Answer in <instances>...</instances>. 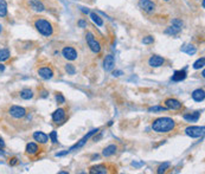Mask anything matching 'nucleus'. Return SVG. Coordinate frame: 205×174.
Returning <instances> with one entry per match:
<instances>
[{"label": "nucleus", "instance_id": "obj_1", "mask_svg": "<svg viewBox=\"0 0 205 174\" xmlns=\"http://www.w3.org/2000/svg\"><path fill=\"white\" fill-rule=\"evenodd\" d=\"M176 128V122L171 117H159L152 123V129L155 133H170Z\"/></svg>", "mask_w": 205, "mask_h": 174}, {"label": "nucleus", "instance_id": "obj_2", "mask_svg": "<svg viewBox=\"0 0 205 174\" xmlns=\"http://www.w3.org/2000/svg\"><path fill=\"white\" fill-rule=\"evenodd\" d=\"M34 27L40 34H43L45 37H50L54 33V26L51 24V21L43 19V18H38L34 21Z\"/></svg>", "mask_w": 205, "mask_h": 174}, {"label": "nucleus", "instance_id": "obj_3", "mask_svg": "<svg viewBox=\"0 0 205 174\" xmlns=\"http://www.w3.org/2000/svg\"><path fill=\"white\" fill-rule=\"evenodd\" d=\"M86 40L88 43V46L90 48V50H92V52L94 53L101 52V44H100V42L95 38V36L92 34V32H87Z\"/></svg>", "mask_w": 205, "mask_h": 174}, {"label": "nucleus", "instance_id": "obj_4", "mask_svg": "<svg viewBox=\"0 0 205 174\" xmlns=\"http://www.w3.org/2000/svg\"><path fill=\"white\" fill-rule=\"evenodd\" d=\"M8 114L13 119H23L26 116V109L19 106H11L8 108Z\"/></svg>", "mask_w": 205, "mask_h": 174}, {"label": "nucleus", "instance_id": "obj_5", "mask_svg": "<svg viewBox=\"0 0 205 174\" xmlns=\"http://www.w3.org/2000/svg\"><path fill=\"white\" fill-rule=\"evenodd\" d=\"M186 135L190 137H200L204 134V127L202 126H190L185 129Z\"/></svg>", "mask_w": 205, "mask_h": 174}, {"label": "nucleus", "instance_id": "obj_6", "mask_svg": "<svg viewBox=\"0 0 205 174\" xmlns=\"http://www.w3.org/2000/svg\"><path fill=\"white\" fill-rule=\"evenodd\" d=\"M98 132H100V129H98V128H96V129H92V132H89V133H88V134H87L86 136L83 137V139H81V140H80L78 142L76 143L75 146H72V147H71L70 149L68 150V153H69V152H72V150H75V149H78V148L83 147V146L86 145L87 141H88V140H89V139H90V137H92V135H94V134H96V133H98Z\"/></svg>", "mask_w": 205, "mask_h": 174}, {"label": "nucleus", "instance_id": "obj_7", "mask_svg": "<svg viewBox=\"0 0 205 174\" xmlns=\"http://www.w3.org/2000/svg\"><path fill=\"white\" fill-rule=\"evenodd\" d=\"M139 7L146 13H153L155 11V4L152 0H139Z\"/></svg>", "mask_w": 205, "mask_h": 174}, {"label": "nucleus", "instance_id": "obj_8", "mask_svg": "<svg viewBox=\"0 0 205 174\" xmlns=\"http://www.w3.org/2000/svg\"><path fill=\"white\" fill-rule=\"evenodd\" d=\"M62 55L68 61H75V59H77V51L74 48H71V46H65L62 50Z\"/></svg>", "mask_w": 205, "mask_h": 174}, {"label": "nucleus", "instance_id": "obj_9", "mask_svg": "<svg viewBox=\"0 0 205 174\" xmlns=\"http://www.w3.org/2000/svg\"><path fill=\"white\" fill-rule=\"evenodd\" d=\"M165 104H166V108L171 109V110H179V109L183 108V103L180 101L176 100V98H166Z\"/></svg>", "mask_w": 205, "mask_h": 174}, {"label": "nucleus", "instance_id": "obj_10", "mask_svg": "<svg viewBox=\"0 0 205 174\" xmlns=\"http://www.w3.org/2000/svg\"><path fill=\"white\" fill-rule=\"evenodd\" d=\"M65 117H66V113L63 108H58L57 110H55L52 113V120L56 123H62L65 120Z\"/></svg>", "mask_w": 205, "mask_h": 174}, {"label": "nucleus", "instance_id": "obj_11", "mask_svg": "<svg viewBox=\"0 0 205 174\" xmlns=\"http://www.w3.org/2000/svg\"><path fill=\"white\" fill-rule=\"evenodd\" d=\"M108 166L104 164H101V165H96V166H92L90 167L89 169V173L90 174H106L108 173Z\"/></svg>", "mask_w": 205, "mask_h": 174}, {"label": "nucleus", "instance_id": "obj_12", "mask_svg": "<svg viewBox=\"0 0 205 174\" xmlns=\"http://www.w3.org/2000/svg\"><path fill=\"white\" fill-rule=\"evenodd\" d=\"M115 66V59H114L113 55H107L104 59H103V68L106 71H110L113 70V68Z\"/></svg>", "mask_w": 205, "mask_h": 174}, {"label": "nucleus", "instance_id": "obj_13", "mask_svg": "<svg viewBox=\"0 0 205 174\" xmlns=\"http://www.w3.org/2000/svg\"><path fill=\"white\" fill-rule=\"evenodd\" d=\"M38 75L43 79H50L52 78V76H54V71L49 66H43V68L38 69Z\"/></svg>", "mask_w": 205, "mask_h": 174}, {"label": "nucleus", "instance_id": "obj_14", "mask_svg": "<svg viewBox=\"0 0 205 174\" xmlns=\"http://www.w3.org/2000/svg\"><path fill=\"white\" fill-rule=\"evenodd\" d=\"M148 63L151 65L152 68H159V66H162L164 63H165V59L160 56H157V55H154V56H152L150 58V61H148Z\"/></svg>", "mask_w": 205, "mask_h": 174}, {"label": "nucleus", "instance_id": "obj_15", "mask_svg": "<svg viewBox=\"0 0 205 174\" xmlns=\"http://www.w3.org/2000/svg\"><path fill=\"white\" fill-rule=\"evenodd\" d=\"M25 152L29 156H33V155H37L38 152H39V146L37 143L34 142H30L26 145V148H25Z\"/></svg>", "mask_w": 205, "mask_h": 174}, {"label": "nucleus", "instance_id": "obj_16", "mask_svg": "<svg viewBox=\"0 0 205 174\" xmlns=\"http://www.w3.org/2000/svg\"><path fill=\"white\" fill-rule=\"evenodd\" d=\"M33 139H34V141H37L39 145H45V143L48 142L49 136L43 132H34L33 133Z\"/></svg>", "mask_w": 205, "mask_h": 174}, {"label": "nucleus", "instance_id": "obj_17", "mask_svg": "<svg viewBox=\"0 0 205 174\" xmlns=\"http://www.w3.org/2000/svg\"><path fill=\"white\" fill-rule=\"evenodd\" d=\"M29 5L33 11H37V12H43L45 10V6L40 0H30Z\"/></svg>", "mask_w": 205, "mask_h": 174}, {"label": "nucleus", "instance_id": "obj_18", "mask_svg": "<svg viewBox=\"0 0 205 174\" xmlns=\"http://www.w3.org/2000/svg\"><path fill=\"white\" fill-rule=\"evenodd\" d=\"M184 120L187 122H197L200 117V111H194V113H190V114H184Z\"/></svg>", "mask_w": 205, "mask_h": 174}, {"label": "nucleus", "instance_id": "obj_19", "mask_svg": "<svg viewBox=\"0 0 205 174\" xmlns=\"http://www.w3.org/2000/svg\"><path fill=\"white\" fill-rule=\"evenodd\" d=\"M192 98L196 102H203L205 98V91L203 89H196L192 92Z\"/></svg>", "mask_w": 205, "mask_h": 174}, {"label": "nucleus", "instance_id": "obj_20", "mask_svg": "<svg viewBox=\"0 0 205 174\" xmlns=\"http://www.w3.org/2000/svg\"><path fill=\"white\" fill-rule=\"evenodd\" d=\"M116 150H118V147L115 145H109V146H107V147L103 149L102 155L106 156V158H109V156H112V155H114V154L116 153Z\"/></svg>", "mask_w": 205, "mask_h": 174}, {"label": "nucleus", "instance_id": "obj_21", "mask_svg": "<svg viewBox=\"0 0 205 174\" xmlns=\"http://www.w3.org/2000/svg\"><path fill=\"white\" fill-rule=\"evenodd\" d=\"M185 78H186V71L185 70H178L172 76V81H174V82H181Z\"/></svg>", "mask_w": 205, "mask_h": 174}, {"label": "nucleus", "instance_id": "obj_22", "mask_svg": "<svg viewBox=\"0 0 205 174\" xmlns=\"http://www.w3.org/2000/svg\"><path fill=\"white\" fill-rule=\"evenodd\" d=\"M180 50H181L183 52H185V53H187V55H190V56L194 55V53H196V51H197L196 46L191 45V44H184Z\"/></svg>", "mask_w": 205, "mask_h": 174}, {"label": "nucleus", "instance_id": "obj_23", "mask_svg": "<svg viewBox=\"0 0 205 174\" xmlns=\"http://www.w3.org/2000/svg\"><path fill=\"white\" fill-rule=\"evenodd\" d=\"M20 97L23 100H31L33 97V91L31 89H23L20 91Z\"/></svg>", "mask_w": 205, "mask_h": 174}, {"label": "nucleus", "instance_id": "obj_24", "mask_svg": "<svg viewBox=\"0 0 205 174\" xmlns=\"http://www.w3.org/2000/svg\"><path fill=\"white\" fill-rule=\"evenodd\" d=\"M7 14V4L5 0H0V17H6Z\"/></svg>", "mask_w": 205, "mask_h": 174}, {"label": "nucleus", "instance_id": "obj_25", "mask_svg": "<svg viewBox=\"0 0 205 174\" xmlns=\"http://www.w3.org/2000/svg\"><path fill=\"white\" fill-rule=\"evenodd\" d=\"M10 58V51L7 49H1L0 50V62L7 61Z\"/></svg>", "mask_w": 205, "mask_h": 174}, {"label": "nucleus", "instance_id": "obj_26", "mask_svg": "<svg viewBox=\"0 0 205 174\" xmlns=\"http://www.w3.org/2000/svg\"><path fill=\"white\" fill-rule=\"evenodd\" d=\"M90 18H92V21H94V23L96 24L97 26H102V25H103V20L101 19V18H100V17L97 16L96 13L92 12V13H90Z\"/></svg>", "mask_w": 205, "mask_h": 174}, {"label": "nucleus", "instance_id": "obj_27", "mask_svg": "<svg viewBox=\"0 0 205 174\" xmlns=\"http://www.w3.org/2000/svg\"><path fill=\"white\" fill-rule=\"evenodd\" d=\"M179 32H180L179 29H176V27H173V26H170L165 30V33H166V34H171V36H176V34H178Z\"/></svg>", "mask_w": 205, "mask_h": 174}, {"label": "nucleus", "instance_id": "obj_28", "mask_svg": "<svg viewBox=\"0 0 205 174\" xmlns=\"http://www.w3.org/2000/svg\"><path fill=\"white\" fill-rule=\"evenodd\" d=\"M171 24H172L173 27H176V29H179V30H181V27H183V21L180 20V19H178V18H174V19H172V21H171Z\"/></svg>", "mask_w": 205, "mask_h": 174}, {"label": "nucleus", "instance_id": "obj_29", "mask_svg": "<svg viewBox=\"0 0 205 174\" xmlns=\"http://www.w3.org/2000/svg\"><path fill=\"white\" fill-rule=\"evenodd\" d=\"M167 110V108H165V107H159V106H154V107H151L148 111L150 113H161V111H166Z\"/></svg>", "mask_w": 205, "mask_h": 174}, {"label": "nucleus", "instance_id": "obj_30", "mask_svg": "<svg viewBox=\"0 0 205 174\" xmlns=\"http://www.w3.org/2000/svg\"><path fill=\"white\" fill-rule=\"evenodd\" d=\"M204 65H205V58L202 57V58H199V59H198V61H197V62L193 64V69H196V70H197V69L203 68Z\"/></svg>", "mask_w": 205, "mask_h": 174}, {"label": "nucleus", "instance_id": "obj_31", "mask_svg": "<svg viewBox=\"0 0 205 174\" xmlns=\"http://www.w3.org/2000/svg\"><path fill=\"white\" fill-rule=\"evenodd\" d=\"M65 71L68 72V75H75L76 69L72 64H66V65H65Z\"/></svg>", "mask_w": 205, "mask_h": 174}, {"label": "nucleus", "instance_id": "obj_32", "mask_svg": "<svg viewBox=\"0 0 205 174\" xmlns=\"http://www.w3.org/2000/svg\"><path fill=\"white\" fill-rule=\"evenodd\" d=\"M170 167V164L168 162H165V164H162L161 166H159V168H158V173H164V172H166V169Z\"/></svg>", "mask_w": 205, "mask_h": 174}, {"label": "nucleus", "instance_id": "obj_33", "mask_svg": "<svg viewBox=\"0 0 205 174\" xmlns=\"http://www.w3.org/2000/svg\"><path fill=\"white\" fill-rule=\"evenodd\" d=\"M142 43L144 44H153L154 43V38L152 37V36H147V37H145L142 39Z\"/></svg>", "mask_w": 205, "mask_h": 174}, {"label": "nucleus", "instance_id": "obj_34", "mask_svg": "<svg viewBox=\"0 0 205 174\" xmlns=\"http://www.w3.org/2000/svg\"><path fill=\"white\" fill-rule=\"evenodd\" d=\"M49 137H50V139H51V141H52V142L54 143H57L58 142V140H57V133L55 132H51L50 133V135H49Z\"/></svg>", "mask_w": 205, "mask_h": 174}, {"label": "nucleus", "instance_id": "obj_35", "mask_svg": "<svg viewBox=\"0 0 205 174\" xmlns=\"http://www.w3.org/2000/svg\"><path fill=\"white\" fill-rule=\"evenodd\" d=\"M56 101H57L60 104L65 103V98H64V96L62 95V94H57V95H56Z\"/></svg>", "mask_w": 205, "mask_h": 174}, {"label": "nucleus", "instance_id": "obj_36", "mask_svg": "<svg viewBox=\"0 0 205 174\" xmlns=\"http://www.w3.org/2000/svg\"><path fill=\"white\" fill-rule=\"evenodd\" d=\"M78 25H80V27L84 29V27H87V21H84L83 19H81V20H78Z\"/></svg>", "mask_w": 205, "mask_h": 174}, {"label": "nucleus", "instance_id": "obj_37", "mask_svg": "<svg viewBox=\"0 0 205 174\" xmlns=\"http://www.w3.org/2000/svg\"><path fill=\"white\" fill-rule=\"evenodd\" d=\"M17 162H18V159H17V158H13V159H11V161H10V165H11V166H14V165H16Z\"/></svg>", "mask_w": 205, "mask_h": 174}, {"label": "nucleus", "instance_id": "obj_38", "mask_svg": "<svg viewBox=\"0 0 205 174\" xmlns=\"http://www.w3.org/2000/svg\"><path fill=\"white\" fill-rule=\"evenodd\" d=\"M114 76H121L122 75V71H120V70H116V71H114L113 72Z\"/></svg>", "mask_w": 205, "mask_h": 174}, {"label": "nucleus", "instance_id": "obj_39", "mask_svg": "<svg viewBox=\"0 0 205 174\" xmlns=\"http://www.w3.org/2000/svg\"><path fill=\"white\" fill-rule=\"evenodd\" d=\"M0 147H1V148L5 147V142H4V140H3L1 137H0Z\"/></svg>", "mask_w": 205, "mask_h": 174}, {"label": "nucleus", "instance_id": "obj_40", "mask_svg": "<svg viewBox=\"0 0 205 174\" xmlns=\"http://www.w3.org/2000/svg\"><path fill=\"white\" fill-rule=\"evenodd\" d=\"M4 69H5V66H4V65H1V64H0V71H4Z\"/></svg>", "mask_w": 205, "mask_h": 174}, {"label": "nucleus", "instance_id": "obj_41", "mask_svg": "<svg viewBox=\"0 0 205 174\" xmlns=\"http://www.w3.org/2000/svg\"><path fill=\"white\" fill-rule=\"evenodd\" d=\"M0 155H4V150H3V148L0 147Z\"/></svg>", "mask_w": 205, "mask_h": 174}, {"label": "nucleus", "instance_id": "obj_42", "mask_svg": "<svg viewBox=\"0 0 205 174\" xmlns=\"http://www.w3.org/2000/svg\"><path fill=\"white\" fill-rule=\"evenodd\" d=\"M1 31H3V26L0 25V33H1Z\"/></svg>", "mask_w": 205, "mask_h": 174}, {"label": "nucleus", "instance_id": "obj_43", "mask_svg": "<svg viewBox=\"0 0 205 174\" xmlns=\"http://www.w3.org/2000/svg\"><path fill=\"white\" fill-rule=\"evenodd\" d=\"M164 1H170V0H164Z\"/></svg>", "mask_w": 205, "mask_h": 174}]
</instances>
